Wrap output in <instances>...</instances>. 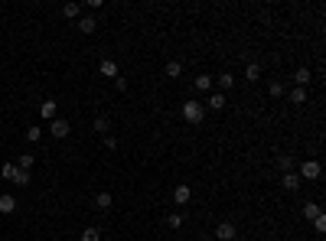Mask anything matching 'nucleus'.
<instances>
[{
    "label": "nucleus",
    "instance_id": "3",
    "mask_svg": "<svg viewBox=\"0 0 326 241\" xmlns=\"http://www.w3.org/2000/svg\"><path fill=\"white\" fill-rule=\"evenodd\" d=\"M49 134H52L56 140H66L69 134H72V124H69L66 118H56V121H49Z\"/></svg>",
    "mask_w": 326,
    "mask_h": 241
},
{
    "label": "nucleus",
    "instance_id": "1",
    "mask_svg": "<svg viewBox=\"0 0 326 241\" xmlns=\"http://www.w3.org/2000/svg\"><path fill=\"white\" fill-rule=\"evenodd\" d=\"M183 118H186L189 124H202V118H206V104L202 101H186L183 104Z\"/></svg>",
    "mask_w": 326,
    "mask_h": 241
},
{
    "label": "nucleus",
    "instance_id": "23",
    "mask_svg": "<svg viewBox=\"0 0 326 241\" xmlns=\"http://www.w3.org/2000/svg\"><path fill=\"white\" fill-rule=\"evenodd\" d=\"M82 241H101V231L95 228V225H88V228L82 231Z\"/></svg>",
    "mask_w": 326,
    "mask_h": 241
},
{
    "label": "nucleus",
    "instance_id": "19",
    "mask_svg": "<svg viewBox=\"0 0 326 241\" xmlns=\"http://www.w3.org/2000/svg\"><path fill=\"white\" fill-rule=\"evenodd\" d=\"M111 192H98V195H95V209H111Z\"/></svg>",
    "mask_w": 326,
    "mask_h": 241
},
{
    "label": "nucleus",
    "instance_id": "33",
    "mask_svg": "<svg viewBox=\"0 0 326 241\" xmlns=\"http://www.w3.org/2000/svg\"><path fill=\"white\" fill-rule=\"evenodd\" d=\"M108 241H111V238H108Z\"/></svg>",
    "mask_w": 326,
    "mask_h": 241
},
{
    "label": "nucleus",
    "instance_id": "26",
    "mask_svg": "<svg viewBox=\"0 0 326 241\" xmlns=\"http://www.w3.org/2000/svg\"><path fill=\"white\" fill-rule=\"evenodd\" d=\"M183 222H186V218H183V212H173V215L166 218V225H170V228H183Z\"/></svg>",
    "mask_w": 326,
    "mask_h": 241
},
{
    "label": "nucleus",
    "instance_id": "28",
    "mask_svg": "<svg viewBox=\"0 0 326 241\" xmlns=\"http://www.w3.org/2000/svg\"><path fill=\"white\" fill-rule=\"evenodd\" d=\"M13 173H16V163H4V169H0L4 180H13Z\"/></svg>",
    "mask_w": 326,
    "mask_h": 241
},
{
    "label": "nucleus",
    "instance_id": "12",
    "mask_svg": "<svg viewBox=\"0 0 326 241\" xmlns=\"http://www.w3.org/2000/svg\"><path fill=\"white\" fill-rule=\"evenodd\" d=\"M192 85H196V92H212V75H196Z\"/></svg>",
    "mask_w": 326,
    "mask_h": 241
},
{
    "label": "nucleus",
    "instance_id": "22",
    "mask_svg": "<svg viewBox=\"0 0 326 241\" xmlns=\"http://www.w3.org/2000/svg\"><path fill=\"white\" fill-rule=\"evenodd\" d=\"M277 169H280V173H290V169H294V160H290L287 154H280L277 157Z\"/></svg>",
    "mask_w": 326,
    "mask_h": 241
},
{
    "label": "nucleus",
    "instance_id": "10",
    "mask_svg": "<svg viewBox=\"0 0 326 241\" xmlns=\"http://www.w3.org/2000/svg\"><path fill=\"white\" fill-rule=\"evenodd\" d=\"M98 72H101L104 78H118V62H114V59H104L101 65H98Z\"/></svg>",
    "mask_w": 326,
    "mask_h": 241
},
{
    "label": "nucleus",
    "instance_id": "24",
    "mask_svg": "<svg viewBox=\"0 0 326 241\" xmlns=\"http://www.w3.org/2000/svg\"><path fill=\"white\" fill-rule=\"evenodd\" d=\"M166 75H170V78H180V75H183V65H180L176 59H173V62H166Z\"/></svg>",
    "mask_w": 326,
    "mask_h": 241
},
{
    "label": "nucleus",
    "instance_id": "29",
    "mask_svg": "<svg viewBox=\"0 0 326 241\" xmlns=\"http://www.w3.org/2000/svg\"><path fill=\"white\" fill-rule=\"evenodd\" d=\"M33 163H36V157H30V154H23V157H20V166H16V169H30Z\"/></svg>",
    "mask_w": 326,
    "mask_h": 241
},
{
    "label": "nucleus",
    "instance_id": "16",
    "mask_svg": "<svg viewBox=\"0 0 326 241\" xmlns=\"http://www.w3.org/2000/svg\"><path fill=\"white\" fill-rule=\"evenodd\" d=\"M245 78H248V82H258V78H261V65H258V62H248V65H245Z\"/></svg>",
    "mask_w": 326,
    "mask_h": 241
},
{
    "label": "nucleus",
    "instance_id": "15",
    "mask_svg": "<svg viewBox=\"0 0 326 241\" xmlns=\"http://www.w3.org/2000/svg\"><path fill=\"white\" fill-rule=\"evenodd\" d=\"M95 130L108 137V130H111V118H108V114H98V118H95Z\"/></svg>",
    "mask_w": 326,
    "mask_h": 241
},
{
    "label": "nucleus",
    "instance_id": "13",
    "mask_svg": "<svg viewBox=\"0 0 326 241\" xmlns=\"http://www.w3.org/2000/svg\"><path fill=\"white\" fill-rule=\"evenodd\" d=\"M78 30H82V33H95V30H98V20L88 13V16H82V20H78Z\"/></svg>",
    "mask_w": 326,
    "mask_h": 241
},
{
    "label": "nucleus",
    "instance_id": "9",
    "mask_svg": "<svg viewBox=\"0 0 326 241\" xmlns=\"http://www.w3.org/2000/svg\"><path fill=\"white\" fill-rule=\"evenodd\" d=\"M13 212H16V199L10 192H4L0 195V215H13Z\"/></svg>",
    "mask_w": 326,
    "mask_h": 241
},
{
    "label": "nucleus",
    "instance_id": "30",
    "mask_svg": "<svg viewBox=\"0 0 326 241\" xmlns=\"http://www.w3.org/2000/svg\"><path fill=\"white\" fill-rule=\"evenodd\" d=\"M313 228H316V231H320V235H323V231H326V215H323V212H320V215H316V218H313Z\"/></svg>",
    "mask_w": 326,
    "mask_h": 241
},
{
    "label": "nucleus",
    "instance_id": "21",
    "mask_svg": "<svg viewBox=\"0 0 326 241\" xmlns=\"http://www.w3.org/2000/svg\"><path fill=\"white\" fill-rule=\"evenodd\" d=\"M316 215H320V202H307V205H303V218L313 222Z\"/></svg>",
    "mask_w": 326,
    "mask_h": 241
},
{
    "label": "nucleus",
    "instance_id": "8",
    "mask_svg": "<svg viewBox=\"0 0 326 241\" xmlns=\"http://www.w3.org/2000/svg\"><path fill=\"white\" fill-rule=\"evenodd\" d=\"M280 186H284L287 192H294V189H300V176L294 173V169H290V173H284L280 176Z\"/></svg>",
    "mask_w": 326,
    "mask_h": 241
},
{
    "label": "nucleus",
    "instance_id": "2",
    "mask_svg": "<svg viewBox=\"0 0 326 241\" xmlns=\"http://www.w3.org/2000/svg\"><path fill=\"white\" fill-rule=\"evenodd\" d=\"M320 173H323L320 160H303V163H300V169H297L300 183H303V180H320Z\"/></svg>",
    "mask_w": 326,
    "mask_h": 241
},
{
    "label": "nucleus",
    "instance_id": "31",
    "mask_svg": "<svg viewBox=\"0 0 326 241\" xmlns=\"http://www.w3.org/2000/svg\"><path fill=\"white\" fill-rule=\"evenodd\" d=\"M104 147H108V150H118V137H111V134H108V137H104Z\"/></svg>",
    "mask_w": 326,
    "mask_h": 241
},
{
    "label": "nucleus",
    "instance_id": "27",
    "mask_svg": "<svg viewBox=\"0 0 326 241\" xmlns=\"http://www.w3.org/2000/svg\"><path fill=\"white\" fill-rule=\"evenodd\" d=\"M268 95H271V98H284V85H280V82H271V85H268Z\"/></svg>",
    "mask_w": 326,
    "mask_h": 241
},
{
    "label": "nucleus",
    "instance_id": "18",
    "mask_svg": "<svg viewBox=\"0 0 326 241\" xmlns=\"http://www.w3.org/2000/svg\"><path fill=\"white\" fill-rule=\"evenodd\" d=\"M13 183H16V186H30V183H33L30 169H16V173H13Z\"/></svg>",
    "mask_w": 326,
    "mask_h": 241
},
{
    "label": "nucleus",
    "instance_id": "32",
    "mask_svg": "<svg viewBox=\"0 0 326 241\" xmlns=\"http://www.w3.org/2000/svg\"><path fill=\"white\" fill-rule=\"evenodd\" d=\"M114 88H118V92H124V88H127V78L118 75V78H114Z\"/></svg>",
    "mask_w": 326,
    "mask_h": 241
},
{
    "label": "nucleus",
    "instance_id": "4",
    "mask_svg": "<svg viewBox=\"0 0 326 241\" xmlns=\"http://www.w3.org/2000/svg\"><path fill=\"white\" fill-rule=\"evenodd\" d=\"M235 235H238V231H235L232 222H219L215 225V241H232Z\"/></svg>",
    "mask_w": 326,
    "mask_h": 241
},
{
    "label": "nucleus",
    "instance_id": "17",
    "mask_svg": "<svg viewBox=\"0 0 326 241\" xmlns=\"http://www.w3.org/2000/svg\"><path fill=\"white\" fill-rule=\"evenodd\" d=\"M62 16H66V20H78V16H82V7H78V4H66Z\"/></svg>",
    "mask_w": 326,
    "mask_h": 241
},
{
    "label": "nucleus",
    "instance_id": "25",
    "mask_svg": "<svg viewBox=\"0 0 326 241\" xmlns=\"http://www.w3.org/2000/svg\"><path fill=\"white\" fill-rule=\"evenodd\" d=\"M290 101H294V104H303V101H307V88H294V92H290Z\"/></svg>",
    "mask_w": 326,
    "mask_h": 241
},
{
    "label": "nucleus",
    "instance_id": "6",
    "mask_svg": "<svg viewBox=\"0 0 326 241\" xmlns=\"http://www.w3.org/2000/svg\"><path fill=\"white\" fill-rule=\"evenodd\" d=\"M212 85H215L219 92L225 95V92H232V88H235V75H232V72H222V75H219V78H215Z\"/></svg>",
    "mask_w": 326,
    "mask_h": 241
},
{
    "label": "nucleus",
    "instance_id": "11",
    "mask_svg": "<svg viewBox=\"0 0 326 241\" xmlns=\"http://www.w3.org/2000/svg\"><path fill=\"white\" fill-rule=\"evenodd\" d=\"M206 108H209V111H222V108H225V95H222V92H212V98L206 101Z\"/></svg>",
    "mask_w": 326,
    "mask_h": 241
},
{
    "label": "nucleus",
    "instance_id": "14",
    "mask_svg": "<svg viewBox=\"0 0 326 241\" xmlns=\"http://www.w3.org/2000/svg\"><path fill=\"white\" fill-rule=\"evenodd\" d=\"M310 69H297V72H294V82H297V88H307V85H310Z\"/></svg>",
    "mask_w": 326,
    "mask_h": 241
},
{
    "label": "nucleus",
    "instance_id": "20",
    "mask_svg": "<svg viewBox=\"0 0 326 241\" xmlns=\"http://www.w3.org/2000/svg\"><path fill=\"white\" fill-rule=\"evenodd\" d=\"M26 140H30V144H36V140H42V127H39V124L26 127Z\"/></svg>",
    "mask_w": 326,
    "mask_h": 241
},
{
    "label": "nucleus",
    "instance_id": "7",
    "mask_svg": "<svg viewBox=\"0 0 326 241\" xmlns=\"http://www.w3.org/2000/svg\"><path fill=\"white\" fill-rule=\"evenodd\" d=\"M56 111H59V108H56V101H52V98H46V101L39 104V118H42V121H56Z\"/></svg>",
    "mask_w": 326,
    "mask_h": 241
},
{
    "label": "nucleus",
    "instance_id": "5",
    "mask_svg": "<svg viewBox=\"0 0 326 241\" xmlns=\"http://www.w3.org/2000/svg\"><path fill=\"white\" fill-rule=\"evenodd\" d=\"M189 199H192V189L186 183H176V189H173V202L176 205H189Z\"/></svg>",
    "mask_w": 326,
    "mask_h": 241
}]
</instances>
